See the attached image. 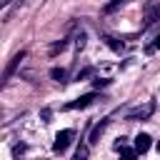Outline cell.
Instances as JSON below:
<instances>
[{"label": "cell", "instance_id": "obj_6", "mask_svg": "<svg viewBox=\"0 0 160 160\" xmlns=\"http://www.w3.org/2000/svg\"><path fill=\"white\" fill-rule=\"evenodd\" d=\"M105 128H108V120H102L100 125H95V128L90 130V138H88V140H90V145L100 142V135H102V130H105Z\"/></svg>", "mask_w": 160, "mask_h": 160}, {"label": "cell", "instance_id": "obj_11", "mask_svg": "<svg viewBox=\"0 0 160 160\" xmlns=\"http://www.w3.org/2000/svg\"><path fill=\"white\" fill-rule=\"evenodd\" d=\"M88 145H78V152H75V158L72 160H88Z\"/></svg>", "mask_w": 160, "mask_h": 160}, {"label": "cell", "instance_id": "obj_13", "mask_svg": "<svg viewBox=\"0 0 160 160\" xmlns=\"http://www.w3.org/2000/svg\"><path fill=\"white\" fill-rule=\"evenodd\" d=\"M158 48H160V32L155 35V40H152V45H148V48H145V52H155Z\"/></svg>", "mask_w": 160, "mask_h": 160}, {"label": "cell", "instance_id": "obj_12", "mask_svg": "<svg viewBox=\"0 0 160 160\" xmlns=\"http://www.w3.org/2000/svg\"><path fill=\"white\" fill-rule=\"evenodd\" d=\"M105 42H108V45H110L115 52H122V42H118L115 38H105Z\"/></svg>", "mask_w": 160, "mask_h": 160}, {"label": "cell", "instance_id": "obj_9", "mask_svg": "<svg viewBox=\"0 0 160 160\" xmlns=\"http://www.w3.org/2000/svg\"><path fill=\"white\" fill-rule=\"evenodd\" d=\"M65 75H68V72H65L62 68H52V70H50V78L58 80V82H65Z\"/></svg>", "mask_w": 160, "mask_h": 160}, {"label": "cell", "instance_id": "obj_2", "mask_svg": "<svg viewBox=\"0 0 160 160\" xmlns=\"http://www.w3.org/2000/svg\"><path fill=\"white\" fill-rule=\"evenodd\" d=\"M98 100V95L95 92H88V95H80L78 100H72V102H68L65 105V110H82V108H88V105H92Z\"/></svg>", "mask_w": 160, "mask_h": 160}, {"label": "cell", "instance_id": "obj_8", "mask_svg": "<svg viewBox=\"0 0 160 160\" xmlns=\"http://www.w3.org/2000/svg\"><path fill=\"white\" fill-rule=\"evenodd\" d=\"M138 158V150L135 148H122L120 150V160H135Z\"/></svg>", "mask_w": 160, "mask_h": 160}, {"label": "cell", "instance_id": "obj_1", "mask_svg": "<svg viewBox=\"0 0 160 160\" xmlns=\"http://www.w3.org/2000/svg\"><path fill=\"white\" fill-rule=\"evenodd\" d=\"M72 138H75V130H70V128H65V130H60V132L55 135V142H52V150H55V152H65V150H68V145L72 142Z\"/></svg>", "mask_w": 160, "mask_h": 160}, {"label": "cell", "instance_id": "obj_3", "mask_svg": "<svg viewBox=\"0 0 160 160\" xmlns=\"http://www.w3.org/2000/svg\"><path fill=\"white\" fill-rule=\"evenodd\" d=\"M152 110H155V105L148 102V105H142V108H138V110H130V112H128V120H145V118L152 115Z\"/></svg>", "mask_w": 160, "mask_h": 160}, {"label": "cell", "instance_id": "obj_5", "mask_svg": "<svg viewBox=\"0 0 160 160\" xmlns=\"http://www.w3.org/2000/svg\"><path fill=\"white\" fill-rule=\"evenodd\" d=\"M135 150H138V155H142V152H148V148H150V135H145V132H140L138 138H135V145H132Z\"/></svg>", "mask_w": 160, "mask_h": 160}, {"label": "cell", "instance_id": "obj_7", "mask_svg": "<svg viewBox=\"0 0 160 160\" xmlns=\"http://www.w3.org/2000/svg\"><path fill=\"white\" fill-rule=\"evenodd\" d=\"M22 58H25V52H18V55H15L12 60H10V65H8V68H5V72H2V80H8V78L12 75V70H15L18 65H20V60H22Z\"/></svg>", "mask_w": 160, "mask_h": 160}, {"label": "cell", "instance_id": "obj_18", "mask_svg": "<svg viewBox=\"0 0 160 160\" xmlns=\"http://www.w3.org/2000/svg\"><path fill=\"white\" fill-rule=\"evenodd\" d=\"M105 85H108V80H100V78L95 80V88H105Z\"/></svg>", "mask_w": 160, "mask_h": 160}, {"label": "cell", "instance_id": "obj_4", "mask_svg": "<svg viewBox=\"0 0 160 160\" xmlns=\"http://www.w3.org/2000/svg\"><path fill=\"white\" fill-rule=\"evenodd\" d=\"M155 20H160V2H150L145 8V25H152Z\"/></svg>", "mask_w": 160, "mask_h": 160}, {"label": "cell", "instance_id": "obj_10", "mask_svg": "<svg viewBox=\"0 0 160 160\" xmlns=\"http://www.w3.org/2000/svg\"><path fill=\"white\" fill-rule=\"evenodd\" d=\"M125 2H128V0H112V2H108V5L102 8V12H115V10H118L120 5H125Z\"/></svg>", "mask_w": 160, "mask_h": 160}, {"label": "cell", "instance_id": "obj_16", "mask_svg": "<svg viewBox=\"0 0 160 160\" xmlns=\"http://www.w3.org/2000/svg\"><path fill=\"white\" fill-rule=\"evenodd\" d=\"M125 148V138H118V142H115V150H122Z\"/></svg>", "mask_w": 160, "mask_h": 160}, {"label": "cell", "instance_id": "obj_15", "mask_svg": "<svg viewBox=\"0 0 160 160\" xmlns=\"http://www.w3.org/2000/svg\"><path fill=\"white\" fill-rule=\"evenodd\" d=\"M22 152H25V145H15V148H12V155H15V158H20Z\"/></svg>", "mask_w": 160, "mask_h": 160}, {"label": "cell", "instance_id": "obj_17", "mask_svg": "<svg viewBox=\"0 0 160 160\" xmlns=\"http://www.w3.org/2000/svg\"><path fill=\"white\" fill-rule=\"evenodd\" d=\"M90 72H92V70H82V72H78V80H82V78H88Z\"/></svg>", "mask_w": 160, "mask_h": 160}, {"label": "cell", "instance_id": "obj_14", "mask_svg": "<svg viewBox=\"0 0 160 160\" xmlns=\"http://www.w3.org/2000/svg\"><path fill=\"white\" fill-rule=\"evenodd\" d=\"M75 48H78V50H82V48H85V35H82V32L75 38Z\"/></svg>", "mask_w": 160, "mask_h": 160}]
</instances>
